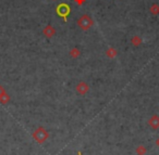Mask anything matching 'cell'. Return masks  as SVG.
<instances>
[{"instance_id": "12", "label": "cell", "mask_w": 159, "mask_h": 155, "mask_svg": "<svg viewBox=\"0 0 159 155\" xmlns=\"http://www.w3.org/2000/svg\"><path fill=\"white\" fill-rule=\"evenodd\" d=\"M10 100H11L10 95L8 94V93H6L3 97H1V98H0V103H1V104H3V105H6V104H8V103L10 102Z\"/></svg>"}, {"instance_id": "4", "label": "cell", "mask_w": 159, "mask_h": 155, "mask_svg": "<svg viewBox=\"0 0 159 155\" xmlns=\"http://www.w3.org/2000/svg\"><path fill=\"white\" fill-rule=\"evenodd\" d=\"M75 90H76V92L79 93L80 95H85L89 91L88 83H85V81H80L76 85V87H75Z\"/></svg>"}, {"instance_id": "9", "label": "cell", "mask_w": 159, "mask_h": 155, "mask_svg": "<svg viewBox=\"0 0 159 155\" xmlns=\"http://www.w3.org/2000/svg\"><path fill=\"white\" fill-rule=\"evenodd\" d=\"M69 55H70L72 59H77V57L81 55V50H80L79 48H72L69 52Z\"/></svg>"}, {"instance_id": "14", "label": "cell", "mask_w": 159, "mask_h": 155, "mask_svg": "<svg viewBox=\"0 0 159 155\" xmlns=\"http://www.w3.org/2000/svg\"><path fill=\"white\" fill-rule=\"evenodd\" d=\"M74 1H75V2H76L79 6H82L83 3H84L85 1H86V0H74Z\"/></svg>"}, {"instance_id": "13", "label": "cell", "mask_w": 159, "mask_h": 155, "mask_svg": "<svg viewBox=\"0 0 159 155\" xmlns=\"http://www.w3.org/2000/svg\"><path fill=\"white\" fill-rule=\"evenodd\" d=\"M6 93H7V91H6V89L3 88V87L1 86V85H0V98H1V97H3V95H5Z\"/></svg>"}, {"instance_id": "5", "label": "cell", "mask_w": 159, "mask_h": 155, "mask_svg": "<svg viewBox=\"0 0 159 155\" xmlns=\"http://www.w3.org/2000/svg\"><path fill=\"white\" fill-rule=\"evenodd\" d=\"M56 33H57L56 28L53 26H51V25H47V26H45L43 29V35L48 39L52 38L53 36L56 35Z\"/></svg>"}, {"instance_id": "7", "label": "cell", "mask_w": 159, "mask_h": 155, "mask_svg": "<svg viewBox=\"0 0 159 155\" xmlns=\"http://www.w3.org/2000/svg\"><path fill=\"white\" fill-rule=\"evenodd\" d=\"M117 55H118V50H117L116 48L110 47L106 50V57H109V59H114Z\"/></svg>"}, {"instance_id": "10", "label": "cell", "mask_w": 159, "mask_h": 155, "mask_svg": "<svg viewBox=\"0 0 159 155\" xmlns=\"http://www.w3.org/2000/svg\"><path fill=\"white\" fill-rule=\"evenodd\" d=\"M149 12L153 15H158L159 14V5H157V3H153L149 8Z\"/></svg>"}, {"instance_id": "2", "label": "cell", "mask_w": 159, "mask_h": 155, "mask_svg": "<svg viewBox=\"0 0 159 155\" xmlns=\"http://www.w3.org/2000/svg\"><path fill=\"white\" fill-rule=\"evenodd\" d=\"M76 24L82 31H88L94 25V21H93V19L89 15L83 14L82 17H80V19L77 20Z\"/></svg>"}, {"instance_id": "11", "label": "cell", "mask_w": 159, "mask_h": 155, "mask_svg": "<svg viewBox=\"0 0 159 155\" xmlns=\"http://www.w3.org/2000/svg\"><path fill=\"white\" fill-rule=\"evenodd\" d=\"M146 152H147V150L144 146H138V148H136V150H135L136 155H145L146 154Z\"/></svg>"}, {"instance_id": "16", "label": "cell", "mask_w": 159, "mask_h": 155, "mask_svg": "<svg viewBox=\"0 0 159 155\" xmlns=\"http://www.w3.org/2000/svg\"><path fill=\"white\" fill-rule=\"evenodd\" d=\"M77 155H82V152H81V151H79V152H77Z\"/></svg>"}, {"instance_id": "15", "label": "cell", "mask_w": 159, "mask_h": 155, "mask_svg": "<svg viewBox=\"0 0 159 155\" xmlns=\"http://www.w3.org/2000/svg\"><path fill=\"white\" fill-rule=\"evenodd\" d=\"M155 143H156V146L159 148V138H158V139H156V142H155Z\"/></svg>"}, {"instance_id": "8", "label": "cell", "mask_w": 159, "mask_h": 155, "mask_svg": "<svg viewBox=\"0 0 159 155\" xmlns=\"http://www.w3.org/2000/svg\"><path fill=\"white\" fill-rule=\"evenodd\" d=\"M142 42H143L142 38H141L140 36H138V35L133 36L132 38H131V43H132L134 47H140V46L142 45Z\"/></svg>"}, {"instance_id": "1", "label": "cell", "mask_w": 159, "mask_h": 155, "mask_svg": "<svg viewBox=\"0 0 159 155\" xmlns=\"http://www.w3.org/2000/svg\"><path fill=\"white\" fill-rule=\"evenodd\" d=\"M33 139L39 144H43L46 140L49 139V132L45 129V127H38L32 135Z\"/></svg>"}, {"instance_id": "6", "label": "cell", "mask_w": 159, "mask_h": 155, "mask_svg": "<svg viewBox=\"0 0 159 155\" xmlns=\"http://www.w3.org/2000/svg\"><path fill=\"white\" fill-rule=\"evenodd\" d=\"M148 125H149L153 129H158L159 128V116L158 115H153V116L148 119Z\"/></svg>"}, {"instance_id": "3", "label": "cell", "mask_w": 159, "mask_h": 155, "mask_svg": "<svg viewBox=\"0 0 159 155\" xmlns=\"http://www.w3.org/2000/svg\"><path fill=\"white\" fill-rule=\"evenodd\" d=\"M56 11H57V14H58L59 17H63L64 22H67V17L70 14L71 9L67 3H61V5H59L58 7H57Z\"/></svg>"}]
</instances>
